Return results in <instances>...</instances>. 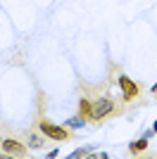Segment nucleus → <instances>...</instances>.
Wrapping results in <instances>:
<instances>
[{"label": "nucleus", "instance_id": "1", "mask_svg": "<svg viewBox=\"0 0 157 159\" xmlns=\"http://www.w3.org/2000/svg\"><path fill=\"white\" fill-rule=\"evenodd\" d=\"M117 112V105H114V100L112 98H98L93 102V112H91V119L93 121H105L107 116Z\"/></svg>", "mask_w": 157, "mask_h": 159}, {"label": "nucleus", "instance_id": "2", "mask_svg": "<svg viewBox=\"0 0 157 159\" xmlns=\"http://www.w3.org/2000/svg\"><path fill=\"white\" fill-rule=\"evenodd\" d=\"M38 131L45 135V138H50V140H69L72 138V131H67L64 126H55V124H50V121H45V119H38Z\"/></svg>", "mask_w": 157, "mask_h": 159}, {"label": "nucleus", "instance_id": "3", "mask_svg": "<svg viewBox=\"0 0 157 159\" xmlns=\"http://www.w3.org/2000/svg\"><path fill=\"white\" fill-rule=\"evenodd\" d=\"M0 150L10 157H26L29 154V147L14 138H0Z\"/></svg>", "mask_w": 157, "mask_h": 159}, {"label": "nucleus", "instance_id": "4", "mask_svg": "<svg viewBox=\"0 0 157 159\" xmlns=\"http://www.w3.org/2000/svg\"><path fill=\"white\" fill-rule=\"evenodd\" d=\"M119 88H121L124 102H133V100L140 95V86H138L133 79H129V76H119Z\"/></svg>", "mask_w": 157, "mask_h": 159}, {"label": "nucleus", "instance_id": "5", "mask_svg": "<svg viewBox=\"0 0 157 159\" xmlns=\"http://www.w3.org/2000/svg\"><path fill=\"white\" fill-rule=\"evenodd\" d=\"M91 112H93V102L88 98H81L78 100V114H81L83 119H91Z\"/></svg>", "mask_w": 157, "mask_h": 159}, {"label": "nucleus", "instance_id": "6", "mask_svg": "<svg viewBox=\"0 0 157 159\" xmlns=\"http://www.w3.org/2000/svg\"><path fill=\"white\" fill-rule=\"evenodd\" d=\"M145 150H148V138H140V140H136V143H131V145H129L131 154H143Z\"/></svg>", "mask_w": 157, "mask_h": 159}, {"label": "nucleus", "instance_id": "7", "mask_svg": "<svg viewBox=\"0 0 157 159\" xmlns=\"http://www.w3.org/2000/svg\"><path fill=\"white\" fill-rule=\"evenodd\" d=\"M29 147H43V135H36V133H29Z\"/></svg>", "mask_w": 157, "mask_h": 159}, {"label": "nucleus", "instance_id": "8", "mask_svg": "<svg viewBox=\"0 0 157 159\" xmlns=\"http://www.w3.org/2000/svg\"><path fill=\"white\" fill-rule=\"evenodd\" d=\"M83 124H86V119H83V116H74V119H69V121H67V128H81Z\"/></svg>", "mask_w": 157, "mask_h": 159}, {"label": "nucleus", "instance_id": "9", "mask_svg": "<svg viewBox=\"0 0 157 159\" xmlns=\"http://www.w3.org/2000/svg\"><path fill=\"white\" fill-rule=\"evenodd\" d=\"M91 147H86V150H76V152H72V159H78V157H91Z\"/></svg>", "mask_w": 157, "mask_h": 159}, {"label": "nucleus", "instance_id": "10", "mask_svg": "<svg viewBox=\"0 0 157 159\" xmlns=\"http://www.w3.org/2000/svg\"><path fill=\"white\" fill-rule=\"evenodd\" d=\"M152 95H155V98H157V83H155V86H152Z\"/></svg>", "mask_w": 157, "mask_h": 159}, {"label": "nucleus", "instance_id": "11", "mask_svg": "<svg viewBox=\"0 0 157 159\" xmlns=\"http://www.w3.org/2000/svg\"><path fill=\"white\" fill-rule=\"evenodd\" d=\"M152 131H155V133H157V121H155V126H152Z\"/></svg>", "mask_w": 157, "mask_h": 159}]
</instances>
